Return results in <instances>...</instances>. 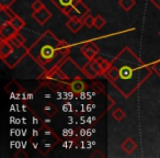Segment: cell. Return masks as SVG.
Instances as JSON below:
<instances>
[{
	"label": "cell",
	"mask_w": 160,
	"mask_h": 158,
	"mask_svg": "<svg viewBox=\"0 0 160 158\" xmlns=\"http://www.w3.org/2000/svg\"><path fill=\"white\" fill-rule=\"evenodd\" d=\"M62 132H64V134H62L64 136H71V135H72V133H73V131L71 129H65Z\"/></svg>",
	"instance_id": "obj_29"
},
{
	"label": "cell",
	"mask_w": 160,
	"mask_h": 158,
	"mask_svg": "<svg viewBox=\"0 0 160 158\" xmlns=\"http://www.w3.org/2000/svg\"><path fill=\"white\" fill-rule=\"evenodd\" d=\"M44 7H45V5L41 1V0H35V1H33V3L31 5V8L33 9V11H38V10H41Z\"/></svg>",
	"instance_id": "obj_27"
},
{
	"label": "cell",
	"mask_w": 160,
	"mask_h": 158,
	"mask_svg": "<svg viewBox=\"0 0 160 158\" xmlns=\"http://www.w3.org/2000/svg\"><path fill=\"white\" fill-rule=\"evenodd\" d=\"M135 5H136L135 0H118V6L126 12L131 11L135 7Z\"/></svg>",
	"instance_id": "obj_18"
},
{
	"label": "cell",
	"mask_w": 160,
	"mask_h": 158,
	"mask_svg": "<svg viewBox=\"0 0 160 158\" xmlns=\"http://www.w3.org/2000/svg\"><path fill=\"white\" fill-rule=\"evenodd\" d=\"M107 24V21L103 18L101 14H98L97 17H94V27L97 30H101L104 25Z\"/></svg>",
	"instance_id": "obj_21"
},
{
	"label": "cell",
	"mask_w": 160,
	"mask_h": 158,
	"mask_svg": "<svg viewBox=\"0 0 160 158\" xmlns=\"http://www.w3.org/2000/svg\"><path fill=\"white\" fill-rule=\"evenodd\" d=\"M108 101H109V102H108V111H110V110H111L112 108L115 105V101H114L110 96L108 97Z\"/></svg>",
	"instance_id": "obj_28"
},
{
	"label": "cell",
	"mask_w": 160,
	"mask_h": 158,
	"mask_svg": "<svg viewBox=\"0 0 160 158\" xmlns=\"http://www.w3.org/2000/svg\"><path fill=\"white\" fill-rule=\"evenodd\" d=\"M103 156H104V155H103L102 153H100V150H96L93 154H91V155H90V157L93 158V157H103Z\"/></svg>",
	"instance_id": "obj_30"
},
{
	"label": "cell",
	"mask_w": 160,
	"mask_h": 158,
	"mask_svg": "<svg viewBox=\"0 0 160 158\" xmlns=\"http://www.w3.org/2000/svg\"><path fill=\"white\" fill-rule=\"evenodd\" d=\"M10 24L12 25V27L14 28V29L17 30L18 32H20L21 30L23 29V28L25 27V22H24V20H23L21 17H19V16H14L13 18H12V20H11V22H10Z\"/></svg>",
	"instance_id": "obj_17"
},
{
	"label": "cell",
	"mask_w": 160,
	"mask_h": 158,
	"mask_svg": "<svg viewBox=\"0 0 160 158\" xmlns=\"http://www.w3.org/2000/svg\"><path fill=\"white\" fill-rule=\"evenodd\" d=\"M17 33H18V31L10 23L3 25V27H0V40L10 41Z\"/></svg>",
	"instance_id": "obj_10"
},
{
	"label": "cell",
	"mask_w": 160,
	"mask_h": 158,
	"mask_svg": "<svg viewBox=\"0 0 160 158\" xmlns=\"http://www.w3.org/2000/svg\"><path fill=\"white\" fill-rule=\"evenodd\" d=\"M10 42H11V44L13 45L14 47H18V46H21V45H24L25 38L22 34H20V32H18V33L10 40Z\"/></svg>",
	"instance_id": "obj_19"
},
{
	"label": "cell",
	"mask_w": 160,
	"mask_h": 158,
	"mask_svg": "<svg viewBox=\"0 0 160 158\" xmlns=\"http://www.w3.org/2000/svg\"><path fill=\"white\" fill-rule=\"evenodd\" d=\"M66 27L68 28V30L71 33L76 34L82 29L83 22L82 20H79V19H69L66 22Z\"/></svg>",
	"instance_id": "obj_14"
},
{
	"label": "cell",
	"mask_w": 160,
	"mask_h": 158,
	"mask_svg": "<svg viewBox=\"0 0 160 158\" xmlns=\"http://www.w3.org/2000/svg\"><path fill=\"white\" fill-rule=\"evenodd\" d=\"M14 16H16V13L12 12L11 10H10V8L0 9V27H3V25H6V24H9Z\"/></svg>",
	"instance_id": "obj_13"
},
{
	"label": "cell",
	"mask_w": 160,
	"mask_h": 158,
	"mask_svg": "<svg viewBox=\"0 0 160 158\" xmlns=\"http://www.w3.org/2000/svg\"><path fill=\"white\" fill-rule=\"evenodd\" d=\"M41 129L43 131V137L40 142H33V147L38 148V151H41L43 155H46L57 145L58 142H60V138L48 126L43 125Z\"/></svg>",
	"instance_id": "obj_3"
},
{
	"label": "cell",
	"mask_w": 160,
	"mask_h": 158,
	"mask_svg": "<svg viewBox=\"0 0 160 158\" xmlns=\"http://www.w3.org/2000/svg\"><path fill=\"white\" fill-rule=\"evenodd\" d=\"M13 49H14V46L11 44L10 41L0 40V58H1V60L7 58L8 56L13 52Z\"/></svg>",
	"instance_id": "obj_11"
},
{
	"label": "cell",
	"mask_w": 160,
	"mask_h": 158,
	"mask_svg": "<svg viewBox=\"0 0 160 158\" xmlns=\"http://www.w3.org/2000/svg\"><path fill=\"white\" fill-rule=\"evenodd\" d=\"M52 17H53V14L46 7L42 8L41 10H38V11L32 12V18L40 25H44L45 23H47V21L52 19Z\"/></svg>",
	"instance_id": "obj_7"
},
{
	"label": "cell",
	"mask_w": 160,
	"mask_h": 158,
	"mask_svg": "<svg viewBox=\"0 0 160 158\" xmlns=\"http://www.w3.org/2000/svg\"><path fill=\"white\" fill-rule=\"evenodd\" d=\"M81 53L85 55V57H87L88 60H92L98 56V54L100 53V48L98 45L94 43V41H88L85 44L81 46L80 48Z\"/></svg>",
	"instance_id": "obj_6"
},
{
	"label": "cell",
	"mask_w": 160,
	"mask_h": 158,
	"mask_svg": "<svg viewBox=\"0 0 160 158\" xmlns=\"http://www.w3.org/2000/svg\"><path fill=\"white\" fill-rule=\"evenodd\" d=\"M91 65H92V67H93L94 70H96V73H97V75H98V77H99V76H104L105 71L103 70L102 66H101L100 63H99L98 60H97V58H94V59L91 60Z\"/></svg>",
	"instance_id": "obj_22"
},
{
	"label": "cell",
	"mask_w": 160,
	"mask_h": 158,
	"mask_svg": "<svg viewBox=\"0 0 160 158\" xmlns=\"http://www.w3.org/2000/svg\"><path fill=\"white\" fill-rule=\"evenodd\" d=\"M58 112V109L53 102H48L46 105H44L43 108V113L47 116V118H53L56 113Z\"/></svg>",
	"instance_id": "obj_16"
},
{
	"label": "cell",
	"mask_w": 160,
	"mask_h": 158,
	"mask_svg": "<svg viewBox=\"0 0 160 158\" xmlns=\"http://www.w3.org/2000/svg\"><path fill=\"white\" fill-rule=\"evenodd\" d=\"M71 47L66 41L58 38L49 30H46L31 46L28 55L43 69L44 75L52 73L68 57Z\"/></svg>",
	"instance_id": "obj_2"
},
{
	"label": "cell",
	"mask_w": 160,
	"mask_h": 158,
	"mask_svg": "<svg viewBox=\"0 0 160 158\" xmlns=\"http://www.w3.org/2000/svg\"><path fill=\"white\" fill-rule=\"evenodd\" d=\"M96 58H97V60H98V62L101 64L103 70H104V71L109 70V68L111 67V62H109V60H107V59H104V58L100 57V56H97ZM104 75H105V74H104Z\"/></svg>",
	"instance_id": "obj_24"
},
{
	"label": "cell",
	"mask_w": 160,
	"mask_h": 158,
	"mask_svg": "<svg viewBox=\"0 0 160 158\" xmlns=\"http://www.w3.org/2000/svg\"><path fill=\"white\" fill-rule=\"evenodd\" d=\"M112 116H113V119L115 121H118V122H121V121H123L125 119V116H126V113H125V111L122 109V108H116V109L114 110L113 112H112Z\"/></svg>",
	"instance_id": "obj_20"
},
{
	"label": "cell",
	"mask_w": 160,
	"mask_h": 158,
	"mask_svg": "<svg viewBox=\"0 0 160 158\" xmlns=\"http://www.w3.org/2000/svg\"><path fill=\"white\" fill-rule=\"evenodd\" d=\"M16 0H0V9H5V8H10Z\"/></svg>",
	"instance_id": "obj_26"
},
{
	"label": "cell",
	"mask_w": 160,
	"mask_h": 158,
	"mask_svg": "<svg viewBox=\"0 0 160 158\" xmlns=\"http://www.w3.org/2000/svg\"><path fill=\"white\" fill-rule=\"evenodd\" d=\"M89 11H90V8L88 6H86L85 3L81 0V1H79V3L73 6L72 9L67 13V17L69 19H79V20H82L89 13Z\"/></svg>",
	"instance_id": "obj_5"
},
{
	"label": "cell",
	"mask_w": 160,
	"mask_h": 158,
	"mask_svg": "<svg viewBox=\"0 0 160 158\" xmlns=\"http://www.w3.org/2000/svg\"><path fill=\"white\" fill-rule=\"evenodd\" d=\"M83 25L87 28H93L94 27V17H92L91 14L88 13L85 18L82 19Z\"/></svg>",
	"instance_id": "obj_23"
},
{
	"label": "cell",
	"mask_w": 160,
	"mask_h": 158,
	"mask_svg": "<svg viewBox=\"0 0 160 158\" xmlns=\"http://www.w3.org/2000/svg\"><path fill=\"white\" fill-rule=\"evenodd\" d=\"M28 51H29V48H27L25 45L14 47L13 52H12L7 58H5L2 62L5 63L10 69H13L14 67L24 58V56L28 55Z\"/></svg>",
	"instance_id": "obj_4"
},
{
	"label": "cell",
	"mask_w": 160,
	"mask_h": 158,
	"mask_svg": "<svg viewBox=\"0 0 160 158\" xmlns=\"http://www.w3.org/2000/svg\"><path fill=\"white\" fill-rule=\"evenodd\" d=\"M82 73L86 77L91 79V80H93V79H96V78L98 77L96 70H94L93 67H92V65H91V60H88L87 64H86L85 66H82Z\"/></svg>",
	"instance_id": "obj_15"
},
{
	"label": "cell",
	"mask_w": 160,
	"mask_h": 158,
	"mask_svg": "<svg viewBox=\"0 0 160 158\" xmlns=\"http://www.w3.org/2000/svg\"><path fill=\"white\" fill-rule=\"evenodd\" d=\"M51 1L52 3H54L59 9L60 12H62L65 16H67V13L72 9L73 6L79 3V1H81V0H51Z\"/></svg>",
	"instance_id": "obj_8"
},
{
	"label": "cell",
	"mask_w": 160,
	"mask_h": 158,
	"mask_svg": "<svg viewBox=\"0 0 160 158\" xmlns=\"http://www.w3.org/2000/svg\"><path fill=\"white\" fill-rule=\"evenodd\" d=\"M150 66V68L152 69V71L155 74H157L158 76L160 77V58L158 60H156V62H153L151 65H149Z\"/></svg>",
	"instance_id": "obj_25"
},
{
	"label": "cell",
	"mask_w": 160,
	"mask_h": 158,
	"mask_svg": "<svg viewBox=\"0 0 160 158\" xmlns=\"http://www.w3.org/2000/svg\"><path fill=\"white\" fill-rule=\"evenodd\" d=\"M69 89L75 92V94L79 96L80 94L85 92L86 89H88V85L81 78H76V79H72L69 83Z\"/></svg>",
	"instance_id": "obj_9"
},
{
	"label": "cell",
	"mask_w": 160,
	"mask_h": 158,
	"mask_svg": "<svg viewBox=\"0 0 160 158\" xmlns=\"http://www.w3.org/2000/svg\"><path fill=\"white\" fill-rule=\"evenodd\" d=\"M79 132H80V133H79V136H81V137H83V136L87 135V130H86V129H81Z\"/></svg>",
	"instance_id": "obj_32"
},
{
	"label": "cell",
	"mask_w": 160,
	"mask_h": 158,
	"mask_svg": "<svg viewBox=\"0 0 160 158\" xmlns=\"http://www.w3.org/2000/svg\"><path fill=\"white\" fill-rule=\"evenodd\" d=\"M159 36H160V31H159Z\"/></svg>",
	"instance_id": "obj_33"
},
{
	"label": "cell",
	"mask_w": 160,
	"mask_h": 158,
	"mask_svg": "<svg viewBox=\"0 0 160 158\" xmlns=\"http://www.w3.org/2000/svg\"><path fill=\"white\" fill-rule=\"evenodd\" d=\"M150 1H151V3H152V5L160 11V0H150Z\"/></svg>",
	"instance_id": "obj_31"
},
{
	"label": "cell",
	"mask_w": 160,
	"mask_h": 158,
	"mask_svg": "<svg viewBox=\"0 0 160 158\" xmlns=\"http://www.w3.org/2000/svg\"><path fill=\"white\" fill-rule=\"evenodd\" d=\"M152 73L149 65L142 62L128 46H125L111 62V67L104 76L125 99H128Z\"/></svg>",
	"instance_id": "obj_1"
},
{
	"label": "cell",
	"mask_w": 160,
	"mask_h": 158,
	"mask_svg": "<svg viewBox=\"0 0 160 158\" xmlns=\"http://www.w3.org/2000/svg\"><path fill=\"white\" fill-rule=\"evenodd\" d=\"M137 143L135 142V140H133V138L128 137L126 138L125 140H123V143L121 144V149H122L123 151H124L125 154H127V155H131V154H133L134 151L137 149Z\"/></svg>",
	"instance_id": "obj_12"
}]
</instances>
